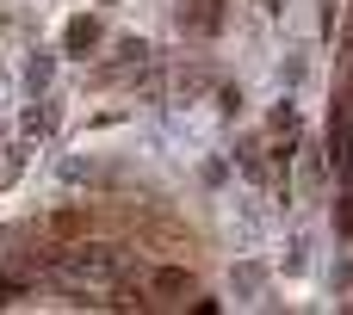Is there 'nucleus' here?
I'll use <instances>...</instances> for the list:
<instances>
[{
    "mask_svg": "<svg viewBox=\"0 0 353 315\" xmlns=\"http://www.w3.org/2000/svg\"><path fill=\"white\" fill-rule=\"evenodd\" d=\"M50 279L74 297V303H118L124 297V254L118 248H87V241H74V248H62L56 260H50Z\"/></svg>",
    "mask_w": 353,
    "mask_h": 315,
    "instance_id": "1",
    "label": "nucleus"
},
{
    "mask_svg": "<svg viewBox=\"0 0 353 315\" xmlns=\"http://www.w3.org/2000/svg\"><path fill=\"white\" fill-rule=\"evenodd\" d=\"M149 291H155V297H168V303H180V297H192V272H180V266H161V272L149 279Z\"/></svg>",
    "mask_w": 353,
    "mask_h": 315,
    "instance_id": "2",
    "label": "nucleus"
},
{
    "mask_svg": "<svg viewBox=\"0 0 353 315\" xmlns=\"http://www.w3.org/2000/svg\"><path fill=\"white\" fill-rule=\"evenodd\" d=\"M93 43H99V25H93V19H74V25H68V56H87Z\"/></svg>",
    "mask_w": 353,
    "mask_h": 315,
    "instance_id": "4",
    "label": "nucleus"
},
{
    "mask_svg": "<svg viewBox=\"0 0 353 315\" xmlns=\"http://www.w3.org/2000/svg\"><path fill=\"white\" fill-rule=\"evenodd\" d=\"M180 19H186L192 31H217V25H223V0H192Z\"/></svg>",
    "mask_w": 353,
    "mask_h": 315,
    "instance_id": "3",
    "label": "nucleus"
}]
</instances>
